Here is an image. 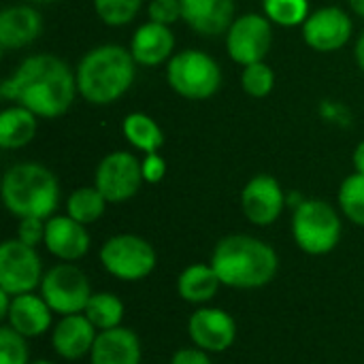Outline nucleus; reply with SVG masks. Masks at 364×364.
Wrapping results in <instances>:
<instances>
[{
    "label": "nucleus",
    "mask_w": 364,
    "mask_h": 364,
    "mask_svg": "<svg viewBox=\"0 0 364 364\" xmlns=\"http://www.w3.org/2000/svg\"><path fill=\"white\" fill-rule=\"evenodd\" d=\"M143 0H94L98 19L107 26H126L141 11Z\"/></svg>",
    "instance_id": "obj_30"
},
{
    "label": "nucleus",
    "mask_w": 364,
    "mask_h": 364,
    "mask_svg": "<svg viewBox=\"0 0 364 364\" xmlns=\"http://www.w3.org/2000/svg\"><path fill=\"white\" fill-rule=\"evenodd\" d=\"M100 262L105 271L119 282H141L149 277L158 264L154 245L139 235H115L100 247Z\"/></svg>",
    "instance_id": "obj_7"
},
{
    "label": "nucleus",
    "mask_w": 364,
    "mask_h": 364,
    "mask_svg": "<svg viewBox=\"0 0 364 364\" xmlns=\"http://www.w3.org/2000/svg\"><path fill=\"white\" fill-rule=\"evenodd\" d=\"M262 11L271 23L282 28L303 26L311 15L307 0H262Z\"/></svg>",
    "instance_id": "obj_27"
},
{
    "label": "nucleus",
    "mask_w": 364,
    "mask_h": 364,
    "mask_svg": "<svg viewBox=\"0 0 364 364\" xmlns=\"http://www.w3.org/2000/svg\"><path fill=\"white\" fill-rule=\"evenodd\" d=\"M136 62L130 49L122 45H98L77 64V90L90 105L105 107L119 100L136 77Z\"/></svg>",
    "instance_id": "obj_3"
},
{
    "label": "nucleus",
    "mask_w": 364,
    "mask_h": 364,
    "mask_svg": "<svg viewBox=\"0 0 364 364\" xmlns=\"http://www.w3.org/2000/svg\"><path fill=\"white\" fill-rule=\"evenodd\" d=\"M92 294L87 275L70 262L51 267L41 282V296L58 316L83 314Z\"/></svg>",
    "instance_id": "obj_8"
},
{
    "label": "nucleus",
    "mask_w": 364,
    "mask_h": 364,
    "mask_svg": "<svg viewBox=\"0 0 364 364\" xmlns=\"http://www.w3.org/2000/svg\"><path fill=\"white\" fill-rule=\"evenodd\" d=\"M122 130H124L126 141L134 149H139L143 154H158V149L164 145V132H162V128L147 113H141V111L128 113L124 117Z\"/></svg>",
    "instance_id": "obj_24"
},
{
    "label": "nucleus",
    "mask_w": 364,
    "mask_h": 364,
    "mask_svg": "<svg viewBox=\"0 0 364 364\" xmlns=\"http://www.w3.org/2000/svg\"><path fill=\"white\" fill-rule=\"evenodd\" d=\"M348 2H350L352 11H354L358 17H363L364 19V0H348Z\"/></svg>",
    "instance_id": "obj_39"
},
{
    "label": "nucleus",
    "mask_w": 364,
    "mask_h": 364,
    "mask_svg": "<svg viewBox=\"0 0 364 364\" xmlns=\"http://www.w3.org/2000/svg\"><path fill=\"white\" fill-rule=\"evenodd\" d=\"M354 58H356V64L358 68L364 73V32L358 36L356 41V47H354Z\"/></svg>",
    "instance_id": "obj_37"
},
{
    "label": "nucleus",
    "mask_w": 364,
    "mask_h": 364,
    "mask_svg": "<svg viewBox=\"0 0 364 364\" xmlns=\"http://www.w3.org/2000/svg\"><path fill=\"white\" fill-rule=\"evenodd\" d=\"M141 160L130 151L107 154L94 173V186L107 198V203H126L141 190L143 183Z\"/></svg>",
    "instance_id": "obj_11"
},
{
    "label": "nucleus",
    "mask_w": 364,
    "mask_h": 364,
    "mask_svg": "<svg viewBox=\"0 0 364 364\" xmlns=\"http://www.w3.org/2000/svg\"><path fill=\"white\" fill-rule=\"evenodd\" d=\"M2 203L15 218L49 220L60 205L55 175L38 162L13 164L2 177Z\"/></svg>",
    "instance_id": "obj_4"
},
{
    "label": "nucleus",
    "mask_w": 364,
    "mask_h": 364,
    "mask_svg": "<svg viewBox=\"0 0 364 364\" xmlns=\"http://www.w3.org/2000/svg\"><path fill=\"white\" fill-rule=\"evenodd\" d=\"M341 213L356 226L364 228V175L354 173L343 179L337 194Z\"/></svg>",
    "instance_id": "obj_28"
},
{
    "label": "nucleus",
    "mask_w": 364,
    "mask_h": 364,
    "mask_svg": "<svg viewBox=\"0 0 364 364\" xmlns=\"http://www.w3.org/2000/svg\"><path fill=\"white\" fill-rule=\"evenodd\" d=\"M87 320L96 326L98 333L111 331L122 326L124 320V303L113 294V292H96L92 294L85 311Z\"/></svg>",
    "instance_id": "obj_26"
},
{
    "label": "nucleus",
    "mask_w": 364,
    "mask_h": 364,
    "mask_svg": "<svg viewBox=\"0 0 364 364\" xmlns=\"http://www.w3.org/2000/svg\"><path fill=\"white\" fill-rule=\"evenodd\" d=\"M352 17L339 6H324L314 11L303 23L305 43L320 53H333L352 38Z\"/></svg>",
    "instance_id": "obj_12"
},
{
    "label": "nucleus",
    "mask_w": 364,
    "mask_h": 364,
    "mask_svg": "<svg viewBox=\"0 0 364 364\" xmlns=\"http://www.w3.org/2000/svg\"><path fill=\"white\" fill-rule=\"evenodd\" d=\"M222 286L220 275L215 273V269L209 264H190L188 269L181 271L179 279H177V292L186 303L192 305H207L209 301L215 299L218 290Z\"/></svg>",
    "instance_id": "obj_22"
},
{
    "label": "nucleus",
    "mask_w": 364,
    "mask_h": 364,
    "mask_svg": "<svg viewBox=\"0 0 364 364\" xmlns=\"http://www.w3.org/2000/svg\"><path fill=\"white\" fill-rule=\"evenodd\" d=\"M0 364H30L26 337L13 331L9 324L0 328Z\"/></svg>",
    "instance_id": "obj_31"
},
{
    "label": "nucleus",
    "mask_w": 364,
    "mask_h": 364,
    "mask_svg": "<svg viewBox=\"0 0 364 364\" xmlns=\"http://www.w3.org/2000/svg\"><path fill=\"white\" fill-rule=\"evenodd\" d=\"M147 17L149 21L173 26L181 19V0H151L147 4Z\"/></svg>",
    "instance_id": "obj_32"
},
{
    "label": "nucleus",
    "mask_w": 364,
    "mask_h": 364,
    "mask_svg": "<svg viewBox=\"0 0 364 364\" xmlns=\"http://www.w3.org/2000/svg\"><path fill=\"white\" fill-rule=\"evenodd\" d=\"M171 364H213L209 358V352L200 350V348H181L173 354Z\"/></svg>",
    "instance_id": "obj_35"
},
{
    "label": "nucleus",
    "mask_w": 364,
    "mask_h": 364,
    "mask_svg": "<svg viewBox=\"0 0 364 364\" xmlns=\"http://www.w3.org/2000/svg\"><path fill=\"white\" fill-rule=\"evenodd\" d=\"M77 94L75 73L62 58L51 53L28 55L0 85L2 98L23 105L36 117L45 119L64 115L73 107Z\"/></svg>",
    "instance_id": "obj_1"
},
{
    "label": "nucleus",
    "mask_w": 364,
    "mask_h": 364,
    "mask_svg": "<svg viewBox=\"0 0 364 364\" xmlns=\"http://www.w3.org/2000/svg\"><path fill=\"white\" fill-rule=\"evenodd\" d=\"M273 45V23L267 15L245 13L235 17L226 32V51L232 62L247 66L262 62Z\"/></svg>",
    "instance_id": "obj_10"
},
{
    "label": "nucleus",
    "mask_w": 364,
    "mask_h": 364,
    "mask_svg": "<svg viewBox=\"0 0 364 364\" xmlns=\"http://www.w3.org/2000/svg\"><path fill=\"white\" fill-rule=\"evenodd\" d=\"M43 275L36 247L21 243L17 237L0 245V290L11 296L34 292V288H41Z\"/></svg>",
    "instance_id": "obj_9"
},
{
    "label": "nucleus",
    "mask_w": 364,
    "mask_h": 364,
    "mask_svg": "<svg viewBox=\"0 0 364 364\" xmlns=\"http://www.w3.org/2000/svg\"><path fill=\"white\" fill-rule=\"evenodd\" d=\"M45 226L47 220L41 218H21L19 220V228H17V239L30 247H36L38 243L45 241Z\"/></svg>",
    "instance_id": "obj_33"
},
{
    "label": "nucleus",
    "mask_w": 364,
    "mask_h": 364,
    "mask_svg": "<svg viewBox=\"0 0 364 364\" xmlns=\"http://www.w3.org/2000/svg\"><path fill=\"white\" fill-rule=\"evenodd\" d=\"M188 333L196 348L209 354H222L230 350L237 339V322L228 311L203 305L190 316Z\"/></svg>",
    "instance_id": "obj_13"
},
{
    "label": "nucleus",
    "mask_w": 364,
    "mask_h": 364,
    "mask_svg": "<svg viewBox=\"0 0 364 364\" xmlns=\"http://www.w3.org/2000/svg\"><path fill=\"white\" fill-rule=\"evenodd\" d=\"M241 87L252 98H267L273 92V87H275V73H273V68L264 60L243 66Z\"/></svg>",
    "instance_id": "obj_29"
},
{
    "label": "nucleus",
    "mask_w": 364,
    "mask_h": 364,
    "mask_svg": "<svg viewBox=\"0 0 364 364\" xmlns=\"http://www.w3.org/2000/svg\"><path fill=\"white\" fill-rule=\"evenodd\" d=\"M105 209H107V198L98 192L96 186L77 188L66 200V215L81 222L83 226L98 222L105 215Z\"/></svg>",
    "instance_id": "obj_25"
},
{
    "label": "nucleus",
    "mask_w": 364,
    "mask_h": 364,
    "mask_svg": "<svg viewBox=\"0 0 364 364\" xmlns=\"http://www.w3.org/2000/svg\"><path fill=\"white\" fill-rule=\"evenodd\" d=\"M96 337L98 331L85 314L62 316L51 331V348L64 360H79L92 352Z\"/></svg>",
    "instance_id": "obj_16"
},
{
    "label": "nucleus",
    "mask_w": 364,
    "mask_h": 364,
    "mask_svg": "<svg viewBox=\"0 0 364 364\" xmlns=\"http://www.w3.org/2000/svg\"><path fill=\"white\" fill-rule=\"evenodd\" d=\"M128 49L139 66H160L175 55V34L171 32V26L145 21L134 30Z\"/></svg>",
    "instance_id": "obj_18"
},
{
    "label": "nucleus",
    "mask_w": 364,
    "mask_h": 364,
    "mask_svg": "<svg viewBox=\"0 0 364 364\" xmlns=\"http://www.w3.org/2000/svg\"><path fill=\"white\" fill-rule=\"evenodd\" d=\"M352 162H354V168L356 173L364 175V141H360L354 149V156H352Z\"/></svg>",
    "instance_id": "obj_36"
},
{
    "label": "nucleus",
    "mask_w": 364,
    "mask_h": 364,
    "mask_svg": "<svg viewBox=\"0 0 364 364\" xmlns=\"http://www.w3.org/2000/svg\"><path fill=\"white\" fill-rule=\"evenodd\" d=\"M51 314L53 311L43 296H36L34 292H26L13 296L6 324L13 331H17L21 337L32 339L45 335L51 328Z\"/></svg>",
    "instance_id": "obj_20"
},
{
    "label": "nucleus",
    "mask_w": 364,
    "mask_h": 364,
    "mask_svg": "<svg viewBox=\"0 0 364 364\" xmlns=\"http://www.w3.org/2000/svg\"><path fill=\"white\" fill-rule=\"evenodd\" d=\"M90 235L85 226L70 215H51L45 226L43 245L62 262H77L90 252Z\"/></svg>",
    "instance_id": "obj_15"
},
{
    "label": "nucleus",
    "mask_w": 364,
    "mask_h": 364,
    "mask_svg": "<svg viewBox=\"0 0 364 364\" xmlns=\"http://www.w3.org/2000/svg\"><path fill=\"white\" fill-rule=\"evenodd\" d=\"M341 218L333 205L320 198H305L292 215V237L309 256L331 254L341 241Z\"/></svg>",
    "instance_id": "obj_5"
},
{
    "label": "nucleus",
    "mask_w": 364,
    "mask_h": 364,
    "mask_svg": "<svg viewBox=\"0 0 364 364\" xmlns=\"http://www.w3.org/2000/svg\"><path fill=\"white\" fill-rule=\"evenodd\" d=\"M92 364H141V341L134 331L117 326L98 333L90 352Z\"/></svg>",
    "instance_id": "obj_21"
},
{
    "label": "nucleus",
    "mask_w": 364,
    "mask_h": 364,
    "mask_svg": "<svg viewBox=\"0 0 364 364\" xmlns=\"http://www.w3.org/2000/svg\"><path fill=\"white\" fill-rule=\"evenodd\" d=\"M28 2H55V0H28Z\"/></svg>",
    "instance_id": "obj_41"
},
{
    "label": "nucleus",
    "mask_w": 364,
    "mask_h": 364,
    "mask_svg": "<svg viewBox=\"0 0 364 364\" xmlns=\"http://www.w3.org/2000/svg\"><path fill=\"white\" fill-rule=\"evenodd\" d=\"M36 115L23 105L9 107L0 113V147L21 149L36 136Z\"/></svg>",
    "instance_id": "obj_23"
},
{
    "label": "nucleus",
    "mask_w": 364,
    "mask_h": 364,
    "mask_svg": "<svg viewBox=\"0 0 364 364\" xmlns=\"http://www.w3.org/2000/svg\"><path fill=\"white\" fill-rule=\"evenodd\" d=\"M43 30V17L32 4H13L0 13V47L21 49L38 38Z\"/></svg>",
    "instance_id": "obj_19"
},
{
    "label": "nucleus",
    "mask_w": 364,
    "mask_h": 364,
    "mask_svg": "<svg viewBox=\"0 0 364 364\" xmlns=\"http://www.w3.org/2000/svg\"><path fill=\"white\" fill-rule=\"evenodd\" d=\"M30 364H53V363H49V360H36V363H30Z\"/></svg>",
    "instance_id": "obj_40"
},
{
    "label": "nucleus",
    "mask_w": 364,
    "mask_h": 364,
    "mask_svg": "<svg viewBox=\"0 0 364 364\" xmlns=\"http://www.w3.org/2000/svg\"><path fill=\"white\" fill-rule=\"evenodd\" d=\"M181 19L200 36L226 34L235 21V0H181Z\"/></svg>",
    "instance_id": "obj_17"
},
{
    "label": "nucleus",
    "mask_w": 364,
    "mask_h": 364,
    "mask_svg": "<svg viewBox=\"0 0 364 364\" xmlns=\"http://www.w3.org/2000/svg\"><path fill=\"white\" fill-rule=\"evenodd\" d=\"M11 303H13V296L4 290H0V318L6 320L9 316V309H11Z\"/></svg>",
    "instance_id": "obj_38"
},
{
    "label": "nucleus",
    "mask_w": 364,
    "mask_h": 364,
    "mask_svg": "<svg viewBox=\"0 0 364 364\" xmlns=\"http://www.w3.org/2000/svg\"><path fill=\"white\" fill-rule=\"evenodd\" d=\"M141 171L147 183H160L166 175V160L160 154H145L141 160Z\"/></svg>",
    "instance_id": "obj_34"
},
{
    "label": "nucleus",
    "mask_w": 364,
    "mask_h": 364,
    "mask_svg": "<svg viewBox=\"0 0 364 364\" xmlns=\"http://www.w3.org/2000/svg\"><path fill=\"white\" fill-rule=\"evenodd\" d=\"M286 207V194L273 175L252 177L241 192L243 215L254 226H271L279 220Z\"/></svg>",
    "instance_id": "obj_14"
},
{
    "label": "nucleus",
    "mask_w": 364,
    "mask_h": 364,
    "mask_svg": "<svg viewBox=\"0 0 364 364\" xmlns=\"http://www.w3.org/2000/svg\"><path fill=\"white\" fill-rule=\"evenodd\" d=\"M211 267L222 286L237 290H256L273 282L279 269L277 252L262 239L250 235H228L218 241Z\"/></svg>",
    "instance_id": "obj_2"
},
{
    "label": "nucleus",
    "mask_w": 364,
    "mask_h": 364,
    "mask_svg": "<svg viewBox=\"0 0 364 364\" xmlns=\"http://www.w3.org/2000/svg\"><path fill=\"white\" fill-rule=\"evenodd\" d=\"M166 81L188 100H207L222 85V68L203 49H183L166 62Z\"/></svg>",
    "instance_id": "obj_6"
}]
</instances>
